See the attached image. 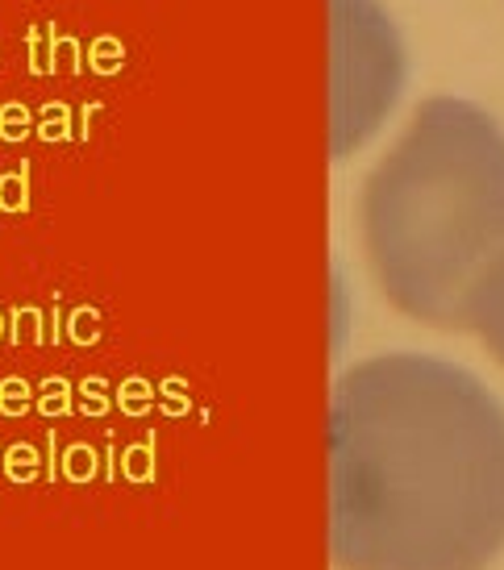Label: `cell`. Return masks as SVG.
Here are the masks:
<instances>
[{"label": "cell", "mask_w": 504, "mask_h": 570, "mask_svg": "<svg viewBox=\"0 0 504 570\" xmlns=\"http://www.w3.org/2000/svg\"><path fill=\"white\" fill-rule=\"evenodd\" d=\"M504 550V408L455 362L375 354L330 396L342 570H484Z\"/></svg>", "instance_id": "1"}, {"label": "cell", "mask_w": 504, "mask_h": 570, "mask_svg": "<svg viewBox=\"0 0 504 570\" xmlns=\"http://www.w3.org/2000/svg\"><path fill=\"white\" fill-rule=\"evenodd\" d=\"M359 242L384 300L421 325L463 329L504 254V129L459 96L421 100L359 192Z\"/></svg>", "instance_id": "2"}, {"label": "cell", "mask_w": 504, "mask_h": 570, "mask_svg": "<svg viewBox=\"0 0 504 570\" xmlns=\"http://www.w3.org/2000/svg\"><path fill=\"white\" fill-rule=\"evenodd\" d=\"M405 88V46L380 0H330V150H363Z\"/></svg>", "instance_id": "3"}, {"label": "cell", "mask_w": 504, "mask_h": 570, "mask_svg": "<svg viewBox=\"0 0 504 570\" xmlns=\"http://www.w3.org/2000/svg\"><path fill=\"white\" fill-rule=\"evenodd\" d=\"M467 333H475L488 354L504 367V254L496 258V267L480 279L471 304H467Z\"/></svg>", "instance_id": "4"}]
</instances>
